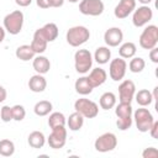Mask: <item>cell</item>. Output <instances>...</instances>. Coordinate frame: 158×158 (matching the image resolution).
<instances>
[{"instance_id": "obj_32", "label": "cell", "mask_w": 158, "mask_h": 158, "mask_svg": "<svg viewBox=\"0 0 158 158\" xmlns=\"http://www.w3.org/2000/svg\"><path fill=\"white\" fill-rule=\"evenodd\" d=\"M146 67V62L141 57H132L128 63V69L132 73H141Z\"/></svg>"}, {"instance_id": "obj_21", "label": "cell", "mask_w": 158, "mask_h": 158, "mask_svg": "<svg viewBox=\"0 0 158 158\" xmlns=\"http://www.w3.org/2000/svg\"><path fill=\"white\" fill-rule=\"evenodd\" d=\"M74 88H75V91H77L78 94H80V95H83V96L91 94V91H93V89H94L93 85L90 84L88 77H80V78H78V79L75 80Z\"/></svg>"}, {"instance_id": "obj_34", "label": "cell", "mask_w": 158, "mask_h": 158, "mask_svg": "<svg viewBox=\"0 0 158 158\" xmlns=\"http://www.w3.org/2000/svg\"><path fill=\"white\" fill-rule=\"evenodd\" d=\"M0 118L4 122H10L12 118V107L9 105H4L0 110Z\"/></svg>"}, {"instance_id": "obj_27", "label": "cell", "mask_w": 158, "mask_h": 158, "mask_svg": "<svg viewBox=\"0 0 158 158\" xmlns=\"http://www.w3.org/2000/svg\"><path fill=\"white\" fill-rule=\"evenodd\" d=\"M136 52H137V47L133 42H125L118 48V54L123 59H131L132 57H135Z\"/></svg>"}, {"instance_id": "obj_30", "label": "cell", "mask_w": 158, "mask_h": 158, "mask_svg": "<svg viewBox=\"0 0 158 158\" xmlns=\"http://www.w3.org/2000/svg\"><path fill=\"white\" fill-rule=\"evenodd\" d=\"M65 123H67V118L59 111L52 112L48 117V126L51 127V130L54 127H58V126H65Z\"/></svg>"}, {"instance_id": "obj_5", "label": "cell", "mask_w": 158, "mask_h": 158, "mask_svg": "<svg viewBox=\"0 0 158 158\" xmlns=\"http://www.w3.org/2000/svg\"><path fill=\"white\" fill-rule=\"evenodd\" d=\"M74 67L79 74H86L93 67V54L89 49H78L74 54Z\"/></svg>"}, {"instance_id": "obj_37", "label": "cell", "mask_w": 158, "mask_h": 158, "mask_svg": "<svg viewBox=\"0 0 158 158\" xmlns=\"http://www.w3.org/2000/svg\"><path fill=\"white\" fill-rule=\"evenodd\" d=\"M149 135L153 137V138H158V122L157 121H154L153 122V125L151 126V128H149Z\"/></svg>"}, {"instance_id": "obj_7", "label": "cell", "mask_w": 158, "mask_h": 158, "mask_svg": "<svg viewBox=\"0 0 158 158\" xmlns=\"http://www.w3.org/2000/svg\"><path fill=\"white\" fill-rule=\"evenodd\" d=\"M158 43V27L156 25H148L139 36V46L143 49H152Z\"/></svg>"}, {"instance_id": "obj_13", "label": "cell", "mask_w": 158, "mask_h": 158, "mask_svg": "<svg viewBox=\"0 0 158 158\" xmlns=\"http://www.w3.org/2000/svg\"><path fill=\"white\" fill-rule=\"evenodd\" d=\"M136 94V85L132 80L126 79L118 85V99L120 102H128L131 104Z\"/></svg>"}, {"instance_id": "obj_31", "label": "cell", "mask_w": 158, "mask_h": 158, "mask_svg": "<svg viewBox=\"0 0 158 158\" xmlns=\"http://www.w3.org/2000/svg\"><path fill=\"white\" fill-rule=\"evenodd\" d=\"M15 153V144L12 141L4 138L0 141V156L2 157H11Z\"/></svg>"}, {"instance_id": "obj_9", "label": "cell", "mask_w": 158, "mask_h": 158, "mask_svg": "<svg viewBox=\"0 0 158 158\" xmlns=\"http://www.w3.org/2000/svg\"><path fill=\"white\" fill-rule=\"evenodd\" d=\"M105 10L101 0H81L79 2V11L86 16H100Z\"/></svg>"}, {"instance_id": "obj_12", "label": "cell", "mask_w": 158, "mask_h": 158, "mask_svg": "<svg viewBox=\"0 0 158 158\" xmlns=\"http://www.w3.org/2000/svg\"><path fill=\"white\" fill-rule=\"evenodd\" d=\"M127 70V63L123 58H115L110 62L109 65V75L114 81H120L125 78Z\"/></svg>"}, {"instance_id": "obj_28", "label": "cell", "mask_w": 158, "mask_h": 158, "mask_svg": "<svg viewBox=\"0 0 158 158\" xmlns=\"http://www.w3.org/2000/svg\"><path fill=\"white\" fill-rule=\"evenodd\" d=\"M99 105L102 110H110L116 105V95L111 91H106L100 96Z\"/></svg>"}, {"instance_id": "obj_19", "label": "cell", "mask_w": 158, "mask_h": 158, "mask_svg": "<svg viewBox=\"0 0 158 158\" xmlns=\"http://www.w3.org/2000/svg\"><path fill=\"white\" fill-rule=\"evenodd\" d=\"M32 67H33V69L36 70L37 74H42L43 75V74H46V73L49 72V69H51V62H49V59L47 57L38 54L37 57L33 58Z\"/></svg>"}, {"instance_id": "obj_18", "label": "cell", "mask_w": 158, "mask_h": 158, "mask_svg": "<svg viewBox=\"0 0 158 158\" xmlns=\"http://www.w3.org/2000/svg\"><path fill=\"white\" fill-rule=\"evenodd\" d=\"M47 88V80L42 74H35L28 80V89L33 93H42Z\"/></svg>"}, {"instance_id": "obj_14", "label": "cell", "mask_w": 158, "mask_h": 158, "mask_svg": "<svg viewBox=\"0 0 158 158\" xmlns=\"http://www.w3.org/2000/svg\"><path fill=\"white\" fill-rule=\"evenodd\" d=\"M136 9V0H120L114 9V15L116 19L122 20L133 12Z\"/></svg>"}, {"instance_id": "obj_2", "label": "cell", "mask_w": 158, "mask_h": 158, "mask_svg": "<svg viewBox=\"0 0 158 158\" xmlns=\"http://www.w3.org/2000/svg\"><path fill=\"white\" fill-rule=\"evenodd\" d=\"M90 38V31L85 26H73L67 31L65 40L69 46L79 47Z\"/></svg>"}, {"instance_id": "obj_22", "label": "cell", "mask_w": 158, "mask_h": 158, "mask_svg": "<svg viewBox=\"0 0 158 158\" xmlns=\"http://www.w3.org/2000/svg\"><path fill=\"white\" fill-rule=\"evenodd\" d=\"M93 59H94L98 64H106V63H109V60L111 59V51L109 49L107 46L98 47V48L95 49V53H94Z\"/></svg>"}, {"instance_id": "obj_8", "label": "cell", "mask_w": 158, "mask_h": 158, "mask_svg": "<svg viewBox=\"0 0 158 158\" xmlns=\"http://www.w3.org/2000/svg\"><path fill=\"white\" fill-rule=\"evenodd\" d=\"M116 146H117V137L112 132H105V133H102L94 142L95 149L98 152H101V153H106V152L114 151L116 148Z\"/></svg>"}, {"instance_id": "obj_10", "label": "cell", "mask_w": 158, "mask_h": 158, "mask_svg": "<svg viewBox=\"0 0 158 158\" xmlns=\"http://www.w3.org/2000/svg\"><path fill=\"white\" fill-rule=\"evenodd\" d=\"M132 23L136 27L146 26L153 17V10L148 5H142L133 10L132 12Z\"/></svg>"}, {"instance_id": "obj_1", "label": "cell", "mask_w": 158, "mask_h": 158, "mask_svg": "<svg viewBox=\"0 0 158 158\" xmlns=\"http://www.w3.org/2000/svg\"><path fill=\"white\" fill-rule=\"evenodd\" d=\"M115 114L117 116L116 126L121 131H126L132 126V106L128 102H120L118 105H115Z\"/></svg>"}, {"instance_id": "obj_29", "label": "cell", "mask_w": 158, "mask_h": 158, "mask_svg": "<svg viewBox=\"0 0 158 158\" xmlns=\"http://www.w3.org/2000/svg\"><path fill=\"white\" fill-rule=\"evenodd\" d=\"M52 109H53V105L51 101L48 100H41L38 102H36L35 107H33V111L37 116H47L52 112Z\"/></svg>"}, {"instance_id": "obj_25", "label": "cell", "mask_w": 158, "mask_h": 158, "mask_svg": "<svg viewBox=\"0 0 158 158\" xmlns=\"http://www.w3.org/2000/svg\"><path fill=\"white\" fill-rule=\"evenodd\" d=\"M135 99L137 101V104L142 107H146V106H149L154 100H153V96H152V93L148 90V89H141L138 90V93L135 94Z\"/></svg>"}, {"instance_id": "obj_36", "label": "cell", "mask_w": 158, "mask_h": 158, "mask_svg": "<svg viewBox=\"0 0 158 158\" xmlns=\"http://www.w3.org/2000/svg\"><path fill=\"white\" fill-rule=\"evenodd\" d=\"M149 59L153 63H158V48L157 47L149 49Z\"/></svg>"}, {"instance_id": "obj_16", "label": "cell", "mask_w": 158, "mask_h": 158, "mask_svg": "<svg viewBox=\"0 0 158 158\" xmlns=\"http://www.w3.org/2000/svg\"><path fill=\"white\" fill-rule=\"evenodd\" d=\"M88 79H89L90 84L93 85V88H98V86L102 85V84L106 81V79H107V73H106L102 68L98 67V68L91 69V72H90L89 75H88Z\"/></svg>"}, {"instance_id": "obj_23", "label": "cell", "mask_w": 158, "mask_h": 158, "mask_svg": "<svg viewBox=\"0 0 158 158\" xmlns=\"http://www.w3.org/2000/svg\"><path fill=\"white\" fill-rule=\"evenodd\" d=\"M27 142H28L30 147L38 149V148H42L44 146L46 137H44L43 132H41V131H32L27 137Z\"/></svg>"}, {"instance_id": "obj_39", "label": "cell", "mask_w": 158, "mask_h": 158, "mask_svg": "<svg viewBox=\"0 0 158 158\" xmlns=\"http://www.w3.org/2000/svg\"><path fill=\"white\" fill-rule=\"evenodd\" d=\"M36 4L41 9H49V2L48 0H36Z\"/></svg>"}, {"instance_id": "obj_20", "label": "cell", "mask_w": 158, "mask_h": 158, "mask_svg": "<svg viewBox=\"0 0 158 158\" xmlns=\"http://www.w3.org/2000/svg\"><path fill=\"white\" fill-rule=\"evenodd\" d=\"M38 30L42 33V36L46 38L47 42H53L54 40H57L58 33H59L58 26L56 23H53V22H48L44 26H42L41 28H38Z\"/></svg>"}, {"instance_id": "obj_41", "label": "cell", "mask_w": 158, "mask_h": 158, "mask_svg": "<svg viewBox=\"0 0 158 158\" xmlns=\"http://www.w3.org/2000/svg\"><path fill=\"white\" fill-rule=\"evenodd\" d=\"M6 96H7V93H6V90H5V88H4L2 85H0V102H2V101H5V99H6Z\"/></svg>"}, {"instance_id": "obj_4", "label": "cell", "mask_w": 158, "mask_h": 158, "mask_svg": "<svg viewBox=\"0 0 158 158\" xmlns=\"http://www.w3.org/2000/svg\"><path fill=\"white\" fill-rule=\"evenodd\" d=\"M136 122V127L139 132H148L151 126L154 122V117L152 115V112L146 109V107H139L133 112V117H132Z\"/></svg>"}, {"instance_id": "obj_43", "label": "cell", "mask_w": 158, "mask_h": 158, "mask_svg": "<svg viewBox=\"0 0 158 158\" xmlns=\"http://www.w3.org/2000/svg\"><path fill=\"white\" fill-rule=\"evenodd\" d=\"M153 0H138V2H141L142 5H148V4H151Z\"/></svg>"}, {"instance_id": "obj_15", "label": "cell", "mask_w": 158, "mask_h": 158, "mask_svg": "<svg viewBox=\"0 0 158 158\" xmlns=\"http://www.w3.org/2000/svg\"><path fill=\"white\" fill-rule=\"evenodd\" d=\"M123 40V32L120 27H110L104 33V41L107 47H117Z\"/></svg>"}, {"instance_id": "obj_40", "label": "cell", "mask_w": 158, "mask_h": 158, "mask_svg": "<svg viewBox=\"0 0 158 158\" xmlns=\"http://www.w3.org/2000/svg\"><path fill=\"white\" fill-rule=\"evenodd\" d=\"M15 2H16L20 7H27L28 5H31L32 0H15Z\"/></svg>"}, {"instance_id": "obj_42", "label": "cell", "mask_w": 158, "mask_h": 158, "mask_svg": "<svg viewBox=\"0 0 158 158\" xmlns=\"http://www.w3.org/2000/svg\"><path fill=\"white\" fill-rule=\"evenodd\" d=\"M5 33H6V31H5V28L2 27V26H0V43L5 40Z\"/></svg>"}, {"instance_id": "obj_6", "label": "cell", "mask_w": 158, "mask_h": 158, "mask_svg": "<svg viewBox=\"0 0 158 158\" xmlns=\"http://www.w3.org/2000/svg\"><path fill=\"white\" fill-rule=\"evenodd\" d=\"M74 109L84 118H94L99 115V106L93 100L80 98L74 102Z\"/></svg>"}, {"instance_id": "obj_35", "label": "cell", "mask_w": 158, "mask_h": 158, "mask_svg": "<svg viewBox=\"0 0 158 158\" xmlns=\"http://www.w3.org/2000/svg\"><path fill=\"white\" fill-rule=\"evenodd\" d=\"M142 157L143 158H157L158 157V151L154 147L144 148L143 152H142Z\"/></svg>"}, {"instance_id": "obj_38", "label": "cell", "mask_w": 158, "mask_h": 158, "mask_svg": "<svg viewBox=\"0 0 158 158\" xmlns=\"http://www.w3.org/2000/svg\"><path fill=\"white\" fill-rule=\"evenodd\" d=\"M49 7H60L64 4V0H48Z\"/></svg>"}, {"instance_id": "obj_3", "label": "cell", "mask_w": 158, "mask_h": 158, "mask_svg": "<svg viewBox=\"0 0 158 158\" xmlns=\"http://www.w3.org/2000/svg\"><path fill=\"white\" fill-rule=\"evenodd\" d=\"M23 26V14L20 10H15L4 17V28L10 35H19Z\"/></svg>"}, {"instance_id": "obj_17", "label": "cell", "mask_w": 158, "mask_h": 158, "mask_svg": "<svg viewBox=\"0 0 158 158\" xmlns=\"http://www.w3.org/2000/svg\"><path fill=\"white\" fill-rule=\"evenodd\" d=\"M47 44L48 42L46 41V38L42 36V33L40 32V30H36L32 37V42H31V48L33 49V52L36 54H42L46 49H47Z\"/></svg>"}, {"instance_id": "obj_11", "label": "cell", "mask_w": 158, "mask_h": 158, "mask_svg": "<svg viewBox=\"0 0 158 158\" xmlns=\"http://www.w3.org/2000/svg\"><path fill=\"white\" fill-rule=\"evenodd\" d=\"M47 142L51 148L53 149H59L63 148L65 142H67V128L65 126H58L52 128L51 135L47 138Z\"/></svg>"}, {"instance_id": "obj_44", "label": "cell", "mask_w": 158, "mask_h": 158, "mask_svg": "<svg viewBox=\"0 0 158 158\" xmlns=\"http://www.w3.org/2000/svg\"><path fill=\"white\" fill-rule=\"evenodd\" d=\"M68 1H69V2H73V4H74V2H78L79 0H68Z\"/></svg>"}, {"instance_id": "obj_24", "label": "cell", "mask_w": 158, "mask_h": 158, "mask_svg": "<svg viewBox=\"0 0 158 158\" xmlns=\"http://www.w3.org/2000/svg\"><path fill=\"white\" fill-rule=\"evenodd\" d=\"M15 56L17 57V59H20L22 62H27V60L33 59L35 56H36V53L33 52V49L31 48L30 44H22V46H19L16 48Z\"/></svg>"}, {"instance_id": "obj_33", "label": "cell", "mask_w": 158, "mask_h": 158, "mask_svg": "<svg viewBox=\"0 0 158 158\" xmlns=\"http://www.w3.org/2000/svg\"><path fill=\"white\" fill-rule=\"evenodd\" d=\"M12 107V118L15 121H22L26 116V110L22 105H14Z\"/></svg>"}, {"instance_id": "obj_26", "label": "cell", "mask_w": 158, "mask_h": 158, "mask_svg": "<svg viewBox=\"0 0 158 158\" xmlns=\"http://www.w3.org/2000/svg\"><path fill=\"white\" fill-rule=\"evenodd\" d=\"M67 125H68V128L70 131H74V132L79 131L84 125V117L79 112L75 111V112L69 115V117L67 120Z\"/></svg>"}]
</instances>
